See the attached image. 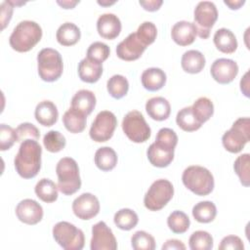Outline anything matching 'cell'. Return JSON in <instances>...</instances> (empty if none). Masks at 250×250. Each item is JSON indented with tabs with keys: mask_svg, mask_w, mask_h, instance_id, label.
<instances>
[{
	"mask_svg": "<svg viewBox=\"0 0 250 250\" xmlns=\"http://www.w3.org/2000/svg\"><path fill=\"white\" fill-rule=\"evenodd\" d=\"M191 109L196 119L201 124H203L213 115L214 104L210 99L206 97H200L193 103V104L191 105Z\"/></svg>",
	"mask_w": 250,
	"mask_h": 250,
	"instance_id": "e575fe53",
	"label": "cell"
},
{
	"mask_svg": "<svg viewBox=\"0 0 250 250\" xmlns=\"http://www.w3.org/2000/svg\"><path fill=\"white\" fill-rule=\"evenodd\" d=\"M106 89L112 98L119 100L127 95L129 90V82L125 76L115 74L107 80Z\"/></svg>",
	"mask_w": 250,
	"mask_h": 250,
	"instance_id": "836d02e7",
	"label": "cell"
},
{
	"mask_svg": "<svg viewBox=\"0 0 250 250\" xmlns=\"http://www.w3.org/2000/svg\"><path fill=\"white\" fill-rule=\"evenodd\" d=\"M139 4L146 11H149V12H154V11H157L161 5L163 4V1L162 0H141L139 2Z\"/></svg>",
	"mask_w": 250,
	"mask_h": 250,
	"instance_id": "c3c4849f",
	"label": "cell"
},
{
	"mask_svg": "<svg viewBox=\"0 0 250 250\" xmlns=\"http://www.w3.org/2000/svg\"><path fill=\"white\" fill-rule=\"evenodd\" d=\"M213 41L216 48L225 54H231L237 49V40L233 32L228 28H220L216 30Z\"/></svg>",
	"mask_w": 250,
	"mask_h": 250,
	"instance_id": "603a6c76",
	"label": "cell"
},
{
	"mask_svg": "<svg viewBox=\"0 0 250 250\" xmlns=\"http://www.w3.org/2000/svg\"><path fill=\"white\" fill-rule=\"evenodd\" d=\"M141 81L145 89L151 92L158 91L166 83V74L161 68L149 67L143 71Z\"/></svg>",
	"mask_w": 250,
	"mask_h": 250,
	"instance_id": "7402d4cb",
	"label": "cell"
},
{
	"mask_svg": "<svg viewBox=\"0 0 250 250\" xmlns=\"http://www.w3.org/2000/svg\"><path fill=\"white\" fill-rule=\"evenodd\" d=\"M192 216L198 223H210L217 215L216 205L212 201H200L192 208Z\"/></svg>",
	"mask_w": 250,
	"mask_h": 250,
	"instance_id": "4dcf8cb0",
	"label": "cell"
},
{
	"mask_svg": "<svg viewBox=\"0 0 250 250\" xmlns=\"http://www.w3.org/2000/svg\"><path fill=\"white\" fill-rule=\"evenodd\" d=\"M42 148L37 141L27 139L21 143L14 159L17 173L23 179L34 178L41 168Z\"/></svg>",
	"mask_w": 250,
	"mask_h": 250,
	"instance_id": "6da1fadb",
	"label": "cell"
},
{
	"mask_svg": "<svg viewBox=\"0 0 250 250\" xmlns=\"http://www.w3.org/2000/svg\"><path fill=\"white\" fill-rule=\"evenodd\" d=\"M177 125L186 132H193L201 127V123L194 116L191 106L182 108L176 116Z\"/></svg>",
	"mask_w": 250,
	"mask_h": 250,
	"instance_id": "1f68e13d",
	"label": "cell"
},
{
	"mask_svg": "<svg viewBox=\"0 0 250 250\" xmlns=\"http://www.w3.org/2000/svg\"><path fill=\"white\" fill-rule=\"evenodd\" d=\"M109 53H110L109 47L105 43L96 41L89 46V48L87 50L86 58H88L92 61H95L97 62L103 63L108 58Z\"/></svg>",
	"mask_w": 250,
	"mask_h": 250,
	"instance_id": "b9f144b4",
	"label": "cell"
},
{
	"mask_svg": "<svg viewBox=\"0 0 250 250\" xmlns=\"http://www.w3.org/2000/svg\"><path fill=\"white\" fill-rule=\"evenodd\" d=\"M91 250H115L117 242L112 230L107 225L101 221L92 227Z\"/></svg>",
	"mask_w": 250,
	"mask_h": 250,
	"instance_id": "7c38bea8",
	"label": "cell"
},
{
	"mask_svg": "<svg viewBox=\"0 0 250 250\" xmlns=\"http://www.w3.org/2000/svg\"><path fill=\"white\" fill-rule=\"evenodd\" d=\"M121 27V21L114 14L105 13L98 18L97 30L100 36L104 39L112 40L116 38L120 34Z\"/></svg>",
	"mask_w": 250,
	"mask_h": 250,
	"instance_id": "e0dca14e",
	"label": "cell"
},
{
	"mask_svg": "<svg viewBox=\"0 0 250 250\" xmlns=\"http://www.w3.org/2000/svg\"><path fill=\"white\" fill-rule=\"evenodd\" d=\"M146 113L150 118L156 121L166 120L171 113V105L163 97H153L146 101Z\"/></svg>",
	"mask_w": 250,
	"mask_h": 250,
	"instance_id": "d6986e66",
	"label": "cell"
},
{
	"mask_svg": "<svg viewBox=\"0 0 250 250\" xmlns=\"http://www.w3.org/2000/svg\"><path fill=\"white\" fill-rule=\"evenodd\" d=\"M167 225L174 233H184L188 229L190 221L186 213L175 210L167 218Z\"/></svg>",
	"mask_w": 250,
	"mask_h": 250,
	"instance_id": "d590c367",
	"label": "cell"
},
{
	"mask_svg": "<svg viewBox=\"0 0 250 250\" xmlns=\"http://www.w3.org/2000/svg\"><path fill=\"white\" fill-rule=\"evenodd\" d=\"M117 119L113 112L109 110L100 111L90 128V138L97 143L108 141L115 131Z\"/></svg>",
	"mask_w": 250,
	"mask_h": 250,
	"instance_id": "8fae6325",
	"label": "cell"
},
{
	"mask_svg": "<svg viewBox=\"0 0 250 250\" xmlns=\"http://www.w3.org/2000/svg\"><path fill=\"white\" fill-rule=\"evenodd\" d=\"M17 142L16 130L9 125L2 123L0 125V150L10 149Z\"/></svg>",
	"mask_w": 250,
	"mask_h": 250,
	"instance_id": "f6af8a7d",
	"label": "cell"
},
{
	"mask_svg": "<svg viewBox=\"0 0 250 250\" xmlns=\"http://www.w3.org/2000/svg\"><path fill=\"white\" fill-rule=\"evenodd\" d=\"M35 119L37 122L43 126L50 127L53 126L59 117V111L56 104L51 101H42L40 102L34 111Z\"/></svg>",
	"mask_w": 250,
	"mask_h": 250,
	"instance_id": "ffe728a7",
	"label": "cell"
},
{
	"mask_svg": "<svg viewBox=\"0 0 250 250\" xmlns=\"http://www.w3.org/2000/svg\"><path fill=\"white\" fill-rule=\"evenodd\" d=\"M186 245L179 239H168L163 245L162 250H185Z\"/></svg>",
	"mask_w": 250,
	"mask_h": 250,
	"instance_id": "681fc988",
	"label": "cell"
},
{
	"mask_svg": "<svg viewBox=\"0 0 250 250\" xmlns=\"http://www.w3.org/2000/svg\"><path fill=\"white\" fill-rule=\"evenodd\" d=\"M122 130L133 143H145L150 137V127L144 115L138 110L129 111L122 120Z\"/></svg>",
	"mask_w": 250,
	"mask_h": 250,
	"instance_id": "9c48e42d",
	"label": "cell"
},
{
	"mask_svg": "<svg viewBox=\"0 0 250 250\" xmlns=\"http://www.w3.org/2000/svg\"><path fill=\"white\" fill-rule=\"evenodd\" d=\"M86 122L87 115L72 107L68 108L62 116V123L65 129L73 134L81 133L86 127Z\"/></svg>",
	"mask_w": 250,
	"mask_h": 250,
	"instance_id": "4316f807",
	"label": "cell"
},
{
	"mask_svg": "<svg viewBox=\"0 0 250 250\" xmlns=\"http://www.w3.org/2000/svg\"><path fill=\"white\" fill-rule=\"evenodd\" d=\"M218 19V10L211 1H200L194 8L193 20L197 30V35L202 39H207L210 30Z\"/></svg>",
	"mask_w": 250,
	"mask_h": 250,
	"instance_id": "30bf717a",
	"label": "cell"
},
{
	"mask_svg": "<svg viewBox=\"0 0 250 250\" xmlns=\"http://www.w3.org/2000/svg\"><path fill=\"white\" fill-rule=\"evenodd\" d=\"M146 155L150 164L158 168H164L169 166V164L174 159V151L160 148L154 143H152L148 146L146 150Z\"/></svg>",
	"mask_w": 250,
	"mask_h": 250,
	"instance_id": "f1b7e54d",
	"label": "cell"
},
{
	"mask_svg": "<svg viewBox=\"0 0 250 250\" xmlns=\"http://www.w3.org/2000/svg\"><path fill=\"white\" fill-rule=\"evenodd\" d=\"M1 8H2L1 23H2V29H4L12 18L14 6L10 1H4L1 3Z\"/></svg>",
	"mask_w": 250,
	"mask_h": 250,
	"instance_id": "7dc6e473",
	"label": "cell"
},
{
	"mask_svg": "<svg viewBox=\"0 0 250 250\" xmlns=\"http://www.w3.org/2000/svg\"><path fill=\"white\" fill-rule=\"evenodd\" d=\"M249 117H240L236 119L233 122L231 128L225 132L222 137L224 147L231 153H237L241 151L245 145L249 142Z\"/></svg>",
	"mask_w": 250,
	"mask_h": 250,
	"instance_id": "52a82bcc",
	"label": "cell"
},
{
	"mask_svg": "<svg viewBox=\"0 0 250 250\" xmlns=\"http://www.w3.org/2000/svg\"><path fill=\"white\" fill-rule=\"evenodd\" d=\"M113 221L118 229L122 230H130L137 226L139 217L132 209L122 208L114 214Z\"/></svg>",
	"mask_w": 250,
	"mask_h": 250,
	"instance_id": "d6a6232c",
	"label": "cell"
},
{
	"mask_svg": "<svg viewBox=\"0 0 250 250\" xmlns=\"http://www.w3.org/2000/svg\"><path fill=\"white\" fill-rule=\"evenodd\" d=\"M96 166L104 171L107 172L112 170L117 164V154L110 146H103L96 150L94 156Z\"/></svg>",
	"mask_w": 250,
	"mask_h": 250,
	"instance_id": "83f0119b",
	"label": "cell"
},
{
	"mask_svg": "<svg viewBox=\"0 0 250 250\" xmlns=\"http://www.w3.org/2000/svg\"><path fill=\"white\" fill-rule=\"evenodd\" d=\"M72 211L77 218L90 220L99 214L100 201L96 195L90 192H84L73 200Z\"/></svg>",
	"mask_w": 250,
	"mask_h": 250,
	"instance_id": "4fadbf2b",
	"label": "cell"
},
{
	"mask_svg": "<svg viewBox=\"0 0 250 250\" xmlns=\"http://www.w3.org/2000/svg\"><path fill=\"white\" fill-rule=\"evenodd\" d=\"M57 3L63 9H73L75 7V5H77L79 3V1H69V0H62L60 1L58 0Z\"/></svg>",
	"mask_w": 250,
	"mask_h": 250,
	"instance_id": "816d5d0a",
	"label": "cell"
},
{
	"mask_svg": "<svg viewBox=\"0 0 250 250\" xmlns=\"http://www.w3.org/2000/svg\"><path fill=\"white\" fill-rule=\"evenodd\" d=\"M249 164H250V155L249 153H243L239 155L233 163V169L236 175L238 176L240 183L244 187H249L250 185V176H249Z\"/></svg>",
	"mask_w": 250,
	"mask_h": 250,
	"instance_id": "ab89813d",
	"label": "cell"
},
{
	"mask_svg": "<svg viewBox=\"0 0 250 250\" xmlns=\"http://www.w3.org/2000/svg\"><path fill=\"white\" fill-rule=\"evenodd\" d=\"M146 46L140 40L136 32L130 33L116 46V55L127 62L138 60L146 51Z\"/></svg>",
	"mask_w": 250,
	"mask_h": 250,
	"instance_id": "5bb4252c",
	"label": "cell"
},
{
	"mask_svg": "<svg viewBox=\"0 0 250 250\" xmlns=\"http://www.w3.org/2000/svg\"><path fill=\"white\" fill-rule=\"evenodd\" d=\"M103 74V65L100 62L85 58L78 64L79 78L86 83L97 82Z\"/></svg>",
	"mask_w": 250,
	"mask_h": 250,
	"instance_id": "44dd1931",
	"label": "cell"
},
{
	"mask_svg": "<svg viewBox=\"0 0 250 250\" xmlns=\"http://www.w3.org/2000/svg\"><path fill=\"white\" fill-rule=\"evenodd\" d=\"M224 3L229 7L231 10H237L239 9L244 3V0H234V1H224Z\"/></svg>",
	"mask_w": 250,
	"mask_h": 250,
	"instance_id": "f5cc1de1",
	"label": "cell"
},
{
	"mask_svg": "<svg viewBox=\"0 0 250 250\" xmlns=\"http://www.w3.org/2000/svg\"><path fill=\"white\" fill-rule=\"evenodd\" d=\"M220 250H243L244 249V244L243 241L241 240L240 237L236 235H228L225 236L219 245Z\"/></svg>",
	"mask_w": 250,
	"mask_h": 250,
	"instance_id": "bcb514c9",
	"label": "cell"
},
{
	"mask_svg": "<svg viewBox=\"0 0 250 250\" xmlns=\"http://www.w3.org/2000/svg\"><path fill=\"white\" fill-rule=\"evenodd\" d=\"M154 144L160 148L174 151L178 144V136L175 131L170 128H161L156 135Z\"/></svg>",
	"mask_w": 250,
	"mask_h": 250,
	"instance_id": "8d00e7d4",
	"label": "cell"
},
{
	"mask_svg": "<svg viewBox=\"0 0 250 250\" xmlns=\"http://www.w3.org/2000/svg\"><path fill=\"white\" fill-rule=\"evenodd\" d=\"M197 35V30L193 22L180 21L176 22L171 29V37L174 42L180 46H188L193 43Z\"/></svg>",
	"mask_w": 250,
	"mask_h": 250,
	"instance_id": "ac0fdd59",
	"label": "cell"
},
{
	"mask_svg": "<svg viewBox=\"0 0 250 250\" xmlns=\"http://www.w3.org/2000/svg\"><path fill=\"white\" fill-rule=\"evenodd\" d=\"M184 186L196 195L204 196L214 189V177L205 167L191 165L186 168L182 175Z\"/></svg>",
	"mask_w": 250,
	"mask_h": 250,
	"instance_id": "3957f363",
	"label": "cell"
},
{
	"mask_svg": "<svg viewBox=\"0 0 250 250\" xmlns=\"http://www.w3.org/2000/svg\"><path fill=\"white\" fill-rule=\"evenodd\" d=\"M188 246L191 250H211L213 248V237L205 230H196L189 236Z\"/></svg>",
	"mask_w": 250,
	"mask_h": 250,
	"instance_id": "74e56055",
	"label": "cell"
},
{
	"mask_svg": "<svg viewBox=\"0 0 250 250\" xmlns=\"http://www.w3.org/2000/svg\"><path fill=\"white\" fill-rule=\"evenodd\" d=\"M131 245L135 250H154V237L145 230L136 231L131 237Z\"/></svg>",
	"mask_w": 250,
	"mask_h": 250,
	"instance_id": "60d3db41",
	"label": "cell"
},
{
	"mask_svg": "<svg viewBox=\"0 0 250 250\" xmlns=\"http://www.w3.org/2000/svg\"><path fill=\"white\" fill-rule=\"evenodd\" d=\"M248 85H249V82H248V71H247V72L244 74V76L241 78V80H240V90H241V92H242L246 97H249Z\"/></svg>",
	"mask_w": 250,
	"mask_h": 250,
	"instance_id": "f907efd6",
	"label": "cell"
},
{
	"mask_svg": "<svg viewBox=\"0 0 250 250\" xmlns=\"http://www.w3.org/2000/svg\"><path fill=\"white\" fill-rule=\"evenodd\" d=\"M42 38L41 26L33 21H20L10 35L9 43L13 50L25 53L30 51Z\"/></svg>",
	"mask_w": 250,
	"mask_h": 250,
	"instance_id": "7a4b0ae2",
	"label": "cell"
},
{
	"mask_svg": "<svg viewBox=\"0 0 250 250\" xmlns=\"http://www.w3.org/2000/svg\"><path fill=\"white\" fill-rule=\"evenodd\" d=\"M43 145L50 152H59L62 150L66 145L64 136L59 131L51 130L47 132L43 138Z\"/></svg>",
	"mask_w": 250,
	"mask_h": 250,
	"instance_id": "f35d334b",
	"label": "cell"
},
{
	"mask_svg": "<svg viewBox=\"0 0 250 250\" xmlns=\"http://www.w3.org/2000/svg\"><path fill=\"white\" fill-rule=\"evenodd\" d=\"M115 2L114 1H112V2H104V1H98V4H100V5H102V6H109V5H112V4H114Z\"/></svg>",
	"mask_w": 250,
	"mask_h": 250,
	"instance_id": "db71d44e",
	"label": "cell"
},
{
	"mask_svg": "<svg viewBox=\"0 0 250 250\" xmlns=\"http://www.w3.org/2000/svg\"><path fill=\"white\" fill-rule=\"evenodd\" d=\"M96 96L95 94L86 89L77 91L71 99V107L89 115L96 106Z\"/></svg>",
	"mask_w": 250,
	"mask_h": 250,
	"instance_id": "d4e9b609",
	"label": "cell"
},
{
	"mask_svg": "<svg viewBox=\"0 0 250 250\" xmlns=\"http://www.w3.org/2000/svg\"><path fill=\"white\" fill-rule=\"evenodd\" d=\"M210 72L215 81L220 84L230 83L238 73L237 63L230 59H217L211 65Z\"/></svg>",
	"mask_w": 250,
	"mask_h": 250,
	"instance_id": "9a60e30c",
	"label": "cell"
},
{
	"mask_svg": "<svg viewBox=\"0 0 250 250\" xmlns=\"http://www.w3.org/2000/svg\"><path fill=\"white\" fill-rule=\"evenodd\" d=\"M53 237L65 250H81L85 244L83 231L65 221L59 222L54 226Z\"/></svg>",
	"mask_w": 250,
	"mask_h": 250,
	"instance_id": "8992f818",
	"label": "cell"
},
{
	"mask_svg": "<svg viewBox=\"0 0 250 250\" xmlns=\"http://www.w3.org/2000/svg\"><path fill=\"white\" fill-rule=\"evenodd\" d=\"M58 188L64 195H71L81 188L77 162L71 157H62L56 166Z\"/></svg>",
	"mask_w": 250,
	"mask_h": 250,
	"instance_id": "277c9868",
	"label": "cell"
},
{
	"mask_svg": "<svg viewBox=\"0 0 250 250\" xmlns=\"http://www.w3.org/2000/svg\"><path fill=\"white\" fill-rule=\"evenodd\" d=\"M174 187L166 179L154 181L144 197V204L149 211H159L172 199Z\"/></svg>",
	"mask_w": 250,
	"mask_h": 250,
	"instance_id": "ba28073f",
	"label": "cell"
},
{
	"mask_svg": "<svg viewBox=\"0 0 250 250\" xmlns=\"http://www.w3.org/2000/svg\"><path fill=\"white\" fill-rule=\"evenodd\" d=\"M18 219L26 225H36L43 218L42 206L33 199H23L16 207Z\"/></svg>",
	"mask_w": 250,
	"mask_h": 250,
	"instance_id": "2e32d148",
	"label": "cell"
},
{
	"mask_svg": "<svg viewBox=\"0 0 250 250\" xmlns=\"http://www.w3.org/2000/svg\"><path fill=\"white\" fill-rule=\"evenodd\" d=\"M136 34L140 38V40L147 47L154 42L157 35V29L153 22L144 21L138 27Z\"/></svg>",
	"mask_w": 250,
	"mask_h": 250,
	"instance_id": "7bdbcfd3",
	"label": "cell"
},
{
	"mask_svg": "<svg viewBox=\"0 0 250 250\" xmlns=\"http://www.w3.org/2000/svg\"><path fill=\"white\" fill-rule=\"evenodd\" d=\"M205 57L197 50H188L184 53L181 59V65L183 69L191 74L199 73L205 66Z\"/></svg>",
	"mask_w": 250,
	"mask_h": 250,
	"instance_id": "cb8c5ba5",
	"label": "cell"
},
{
	"mask_svg": "<svg viewBox=\"0 0 250 250\" xmlns=\"http://www.w3.org/2000/svg\"><path fill=\"white\" fill-rule=\"evenodd\" d=\"M17 142H23L27 139L37 141L40 137V132L38 128L29 122H23L20 124L16 129Z\"/></svg>",
	"mask_w": 250,
	"mask_h": 250,
	"instance_id": "ee69618b",
	"label": "cell"
},
{
	"mask_svg": "<svg viewBox=\"0 0 250 250\" xmlns=\"http://www.w3.org/2000/svg\"><path fill=\"white\" fill-rule=\"evenodd\" d=\"M81 37V31L79 27L70 21H66L60 25L56 32L57 41L62 46L75 45Z\"/></svg>",
	"mask_w": 250,
	"mask_h": 250,
	"instance_id": "484cf974",
	"label": "cell"
},
{
	"mask_svg": "<svg viewBox=\"0 0 250 250\" xmlns=\"http://www.w3.org/2000/svg\"><path fill=\"white\" fill-rule=\"evenodd\" d=\"M37 69L39 77L46 82L58 80L63 70L61 54L52 48H44L37 55Z\"/></svg>",
	"mask_w": 250,
	"mask_h": 250,
	"instance_id": "5b68a950",
	"label": "cell"
},
{
	"mask_svg": "<svg viewBox=\"0 0 250 250\" xmlns=\"http://www.w3.org/2000/svg\"><path fill=\"white\" fill-rule=\"evenodd\" d=\"M58 186L50 179L39 180L34 188L35 194L46 203H52L58 199Z\"/></svg>",
	"mask_w": 250,
	"mask_h": 250,
	"instance_id": "f546056e",
	"label": "cell"
}]
</instances>
